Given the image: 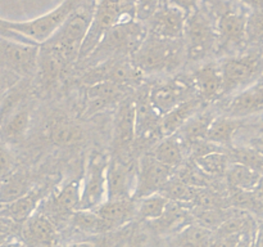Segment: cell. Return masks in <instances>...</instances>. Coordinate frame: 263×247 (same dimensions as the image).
<instances>
[{
  "instance_id": "6da1fadb",
  "label": "cell",
  "mask_w": 263,
  "mask_h": 247,
  "mask_svg": "<svg viewBox=\"0 0 263 247\" xmlns=\"http://www.w3.org/2000/svg\"><path fill=\"white\" fill-rule=\"evenodd\" d=\"M97 0H84L63 25L40 45L39 76L51 82L72 64L79 63L80 51L92 21Z\"/></svg>"
},
{
  "instance_id": "7a4b0ae2",
  "label": "cell",
  "mask_w": 263,
  "mask_h": 247,
  "mask_svg": "<svg viewBox=\"0 0 263 247\" xmlns=\"http://www.w3.org/2000/svg\"><path fill=\"white\" fill-rule=\"evenodd\" d=\"M216 18L217 56H234L248 49L247 23L251 10L234 0H203Z\"/></svg>"
},
{
  "instance_id": "3957f363",
  "label": "cell",
  "mask_w": 263,
  "mask_h": 247,
  "mask_svg": "<svg viewBox=\"0 0 263 247\" xmlns=\"http://www.w3.org/2000/svg\"><path fill=\"white\" fill-rule=\"evenodd\" d=\"M148 35L145 23L131 20L110 28L102 38L92 53L81 63L91 67L117 59L133 58Z\"/></svg>"
},
{
  "instance_id": "277c9868",
  "label": "cell",
  "mask_w": 263,
  "mask_h": 247,
  "mask_svg": "<svg viewBox=\"0 0 263 247\" xmlns=\"http://www.w3.org/2000/svg\"><path fill=\"white\" fill-rule=\"evenodd\" d=\"M131 61L143 74L175 72L186 62L184 40L148 33Z\"/></svg>"
},
{
  "instance_id": "5b68a950",
  "label": "cell",
  "mask_w": 263,
  "mask_h": 247,
  "mask_svg": "<svg viewBox=\"0 0 263 247\" xmlns=\"http://www.w3.org/2000/svg\"><path fill=\"white\" fill-rule=\"evenodd\" d=\"M182 40L187 62H200L217 54L216 18L204 2L187 14Z\"/></svg>"
},
{
  "instance_id": "8992f818",
  "label": "cell",
  "mask_w": 263,
  "mask_h": 247,
  "mask_svg": "<svg viewBox=\"0 0 263 247\" xmlns=\"http://www.w3.org/2000/svg\"><path fill=\"white\" fill-rule=\"evenodd\" d=\"M220 63L223 76V97L235 95L263 77L262 48L249 46L241 53L223 57Z\"/></svg>"
},
{
  "instance_id": "52a82bcc",
  "label": "cell",
  "mask_w": 263,
  "mask_h": 247,
  "mask_svg": "<svg viewBox=\"0 0 263 247\" xmlns=\"http://www.w3.org/2000/svg\"><path fill=\"white\" fill-rule=\"evenodd\" d=\"M131 20H136L134 0H97L91 25L80 51L79 63L92 53L110 28Z\"/></svg>"
},
{
  "instance_id": "ba28073f",
  "label": "cell",
  "mask_w": 263,
  "mask_h": 247,
  "mask_svg": "<svg viewBox=\"0 0 263 247\" xmlns=\"http://www.w3.org/2000/svg\"><path fill=\"white\" fill-rule=\"evenodd\" d=\"M109 160L100 152H92L87 160L85 175L81 180V207L95 210L108 198L107 170Z\"/></svg>"
},
{
  "instance_id": "9c48e42d",
  "label": "cell",
  "mask_w": 263,
  "mask_h": 247,
  "mask_svg": "<svg viewBox=\"0 0 263 247\" xmlns=\"http://www.w3.org/2000/svg\"><path fill=\"white\" fill-rule=\"evenodd\" d=\"M39 53L40 45L0 36V68L15 76H31L37 72Z\"/></svg>"
},
{
  "instance_id": "30bf717a",
  "label": "cell",
  "mask_w": 263,
  "mask_h": 247,
  "mask_svg": "<svg viewBox=\"0 0 263 247\" xmlns=\"http://www.w3.org/2000/svg\"><path fill=\"white\" fill-rule=\"evenodd\" d=\"M149 94L153 104L162 115H166L185 100L198 97L192 76H176L158 82L151 87Z\"/></svg>"
},
{
  "instance_id": "8fae6325",
  "label": "cell",
  "mask_w": 263,
  "mask_h": 247,
  "mask_svg": "<svg viewBox=\"0 0 263 247\" xmlns=\"http://www.w3.org/2000/svg\"><path fill=\"white\" fill-rule=\"evenodd\" d=\"M174 171V169L154 158L153 154H145L141 157L136 167L134 201H139L144 197L161 192L162 188L172 178Z\"/></svg>"
},
{
  "instance_id": "7c38bea8",
  "label": "cell",
  "mask_w": 263,
  "mask_h": 247,
  "mask_svg": "<svg viewBox=\"0 0 263 247\" xmlns=\"http://www.w3.org/2000/svg\"><path fill=\"white\" fill-rule=\"evenodd\" d=\"M112 144L116 156L126 154L136 140L135 102L133 98H126L118 105L113 121Z\"/></svg>"
},
{
  "instance_id": "4fadbf2b",
  "label": "cell",
  "mask_w": 263,
  "mask_h": 247,
  "mask_svg": "<svg viewBox=\"0 0 263 247\" xmlns=\"http://www.w3.org/2000/svg\"><path fill=\"white\" fill-rule=\"evenodd\" d=\"M107 200H134L136 185V169L116 156L109 160L107 170Z\"/></svg>"
},
{
  "instance_id": "5bb4252c",
  "label": "cell",
  "mask_w": 263,
  "mask_h": 247,
  "mask_svg": "<svg viewBox=\"0 0 263 247\" xmlns=\"http://www.w3.org/2000/svg\"><path fill=\"white\" fill-rule=\"evenodd\" d=\"M187 14L184 10L161 4L145 23L148 33L166 39H182Z\"/></svg>"
},
{
  "instance_id": "9a60e30c",
  "label": "cell",
  "mask_w": 263,
  "mask_h": 247,
  "mask_svg": "<svg viewBox=\"0 0 263 247\" xmlns=\"http://www.w3.org/2000/svg\"><path fill=\"white\" fill-rule=\"evenodd\" d=\"M20 237L27 247H54L58 244V226L37 208L21 225Z\"/></svg>"
},
{
  "instance_id": "2e32d148",
  "label": "cell",
  "mask_w": 263,
  "mask_h": 247,
  "mask_svg": "<svg viewBox=\"0 0 263 247\" xmlns=\"http://www.w3.org/2000/svg\"><path fill=\"white\" fill-rule=\"evenodd\" d=\"M149 90L144 87L136 98L135 102V121H136V139L151 140L156 136L162 135V118L163 115L159 112L151 99ZM163 136V135H162Z\"/></svg>"
},
{
  "instance_id": "e0dca14e",
  "label": "cell",
  "mask_w": 263,
  "mask_h": 247,
  "mask_svg": "<svg viewBox=\"0 0 263 247\" xmlns=\"http://www.w3.org/2000/svg\"><path fill=\"white\" fill-rule=\"evenodd\" d=\"M190 76L195 93L204 103L216 102L223 97V76L220 62H205L197 67Z\"/></svg>"
},
{
  "instance_id": "ac0fdd59",
  "label": "cell",
  "mask_w": 263,
  "mask_h": 247,
  "mask_svg": "<svg viewBox=\"0 0 263 247\" xmlns=\"http://www.w3.org/2000/svg\"><path fill=\"white\" fill-rule=\"evenodd\" d=\"M48 190L44 187H33L25 196L7 205H0V216L13 220L22 225L30 216L37 211L41 202L48 197Z\"/></svg>"
},
{
  "instance_id": "d6986e66",
  "label": "cell",
  "mask_w": 263,
  "mask_h": 247,
  "mask_svg": "<svg viewBox=\"0 0 263 247\" xmlns=\"http://www.w3.org/2000/svg\"><path fill=\"white\" fill-rule=\"evenodd\" d=\"M263 111V81L236 93L226 107L228 116L234 118L247 117Z\"/></svg>"
},
{
  "instance_id": "ffe728a7",
  "label": "cell",
  "mask_w": 263,
  "mask_h": 247,
  "mask_svg": "<svg viewBox=\"0 0 263 247\" xmlns=\"http://www.w3.org/2000/svg\"><path fill=\"white\" fill-rule=\"evenodd\" d=\"M203 104L204 102L199 97H193L163 115L161 125L162 135L170 136L176 134L190 118L203 110Z\"/></svg>"
},
{
  "instance_id": "44dd1931",
  "label": "cell",
  "mask_w": 263,
  "mask_h": 247,
  "mask_svg": "<svg viewBox=\"0 0 263 247\" xmlns=\"http://www.w3.org/2000/svg\"><path fill=\"white\" fill-rule=\"evenodd\" d=\"M98 215L104 219L112 229L122 226L136 216V201L134 200H107L95 208Z\"/></svg>"
},
{
  "instance_id": "7402d4cb",
  "label": "cell",
  "mask_w": 263,
  "mask_h": 247,
  "mask_svg": "<svg viewBox=\"0 0 263 247\" xmlns=\"http://www.w3.org/2000/svg\"><path fill=\"white\" fill-rule=\"evenodd\" d=\"M217 117L215 112L211 110H202L198 112L194 117L190 118L181 129L176 133L180 140L182 142L184 146L189 147L194 142L203 140L207 138L208 130L212 125L213 120Z\"/></svg>"
},
{
  "instance_id": "603a6c76",
  "label": "cell",
  "mask_w": 263,
  "mask_h": 247,
  "mask_svg": "<svg viewBox=\"0 0 263 247\" xmlns=\"http://www.w3.org/2000/svg\"><path fill=\"white\" fill-rule=\"evenodd\" d=\"M30 177L22 170H13L0 179V205L13 202L32 189Z\"/></svg>"
},
{
  "instance_id": "cb8c5ba5",
  "label": "cell",
  "mask_w": 263,
  "mask_h": 247,
  "mask_svg": "<svg viewBox=\"0 0 263 247\" xmlns=\"http://www.w3.org/2000/svg\"><path fill=\"white\" fill-rule=\"evenodd\" d=\"M122 90V86L109 81H99L91 84L86 92L87 112L103 110L112 102H116L120 98Z\"/></svg>"
},
{
  "instance_id": "d4e9b609",
  "label": "cell",
  "mask_w": 263,
  "mask_h": 247,
  "mask_svg": "<svg viewBox=\"0 0 263 247\" xmlns=\"http://www.w3.org/2000/svg\"><path fill=\"white\" fill-rule=\"evenodd\" d=\"M152 154L159 162L175 170L181 166L182 162H184L185 146L176 134L163 136V139L153 149Z\"/></svg>"
},
{
  "instance_id": "484cf974",
  "label": "cell",
  "mask_w": 263,
  "mask_h": 247,
  "mask_svg": "<svg viewBox=\"0 0 263 247\" xmlns=\"http://www.w3.org/2000/svg\"><path fill=\"white\" fill-rule=\"evenodd\" d=\"M239 128H240L239 118L230 117V116H217L213 120L205 139L218 147H231Z\"/></svg>"
},
{
  "instance_id": "4316f807",
  "label": "cell",
  "mask_w": 263,
  "mask_h": 247,
  "mask_svg": "<svg viewBox=\"0 0 263 247\" xmlns=\"http://www.w3.org/2000/svg\"><path fill=\"white\" fill-rule=\"evenodd\" d=\"M48 135L55 146L69 147L81 140L82 130L72 121L64 117H58L49 123Z\"/></svg>"
},
{
  "instance_id": "83f0119b",
  "label": "cell",
  "mask_w": 263,
  "mask_h": 247,
  "mask_svg": "<svg viewBox=\"0 0 263 247\" xmlns=\"http://www.w3.org/2000/svg\"><path fill=\"white\" fill-rule=\"evenodd\" d=\"M225 177L226 182L230 185L231 189L252 192L258 187L263 175L256 170L251 169V167L244 166V165L231 164L226 171Z\"/></svg>"
},
{
  "instance_id": "f1b7e54d",
  "label": "cell",
  "mask_w": 263,
  "mask_h": 247,
  "mask_svg": "<svg viewBox=\"0 0 263 247\" xmlns=\"http://www.w3.org/2000/svg\"><path fill=\"white\" fill-rule=\"evenodd\" d=\"M213 236L215 232L193 221L176 233L174 238V247H210Z\"/></svg>"
},
{
  "instance_id": "f546056e",
  "label": "cell",
  "mask_w": 263,
  "mask_h": 247,
  "mask_svg": "<svg viewBox=\"0 0 263 247\" xmlns=\"http://www.w3.org/2000/svg\"><path fill=\"white\" fill-rule=\"evenodd\" d=\"M69 223L74 229L84 233L98 234L112 231V226L98 215L95 210H79L72 214Z\"/></svg>"
},
{
  "instance_id": "4dcf8cb0",
  "label": "cell",
  "mask_w": 263,
  "mask_h": 247,
  "mask_svg": "<svg viewBox=\"0 0 263 247\" xmlns=\"http://www.w3.org/2000/svg\"><path fill=\"white\" fill-rule=\"evenodd\" d=\"M31 115L27 108H18L10 113L2 125V135L8 140H20L27 133L30 128Z\"/></svg>"
},
{
  "instance_id": "1f68e13d",
  "label": "cell",
  "mask_w": 263,
  "mask_h": 247,
  "mask_svg": "<svg viewBox=\"0 0 263 247\" xmlns=\"http://www.w3.org/2000/svg\"><path fill=\"white\" fill-rule=\"evenodd\" d=\"M170 200L161 193L148 196L136 201V218L143 221L157 220L163 215Z\"/></svg>"
},
{
  "instance_id": "d6a6232c",
  "label": "cell",
  "mask_w": 263,
  "mask_h": 247,
  "mask_svg": "<svg viewBox=\"0 0 263 247\" xmlns=\"http://www.w3.org/2000/svg\"><path fill=\"white\" fill-rule=\"evenodd\" d=\"M200 189L202 188L192 187V185L186 184L179 178L177 179H172L171 178L159 193L163 195L166 198H168L170 201L190 205V203L194 202L195 197H197Z\"/></svg>"
},
{
  "instance_id": "836d02e7",
  "label": "cell",
  "mask_w": 263,
  "mask_h": 247,
  "mask_svg": "<svg viewBox=\"0 0 263 247\" xmlns=\"http://www.w3.org/2000/svg\"><path fill=\"white\" fill-rule=\"evenodd\" d=\"M198 167L208 177H221L226 175V171L230 167L231 161L229 157L228 152L225 151H216L210 154L199 157L197 160H193Z\"/></svg>"
},
{
  "instance_id": "e575fe53",
  "label": "cell",
  "mask_w": 263,
  "mask_h": 247,
  "mask_svg": "<svg viewBox=\"0 0 263 247\" xmlns=\"http://www.w3.org/2000/svg\"><path fill=\"white\" fill-rule=\"evenodd\" d=\"M231 164H240L263 175V152L253 147H231L228 152Z\"/></svg>"
},
{
  "instance_id": "d590c367",
  "label": "cell",
  "mask_w": 263,
  "mask_h": 247,
  "mask_svg": "<svg viewBox=\"0 0 263 247\" xmlns=\"http://www.w3.org/2000/svg\"><path fill=\"white\" fill-rule=\"evenodd\" d=\"M248 46L263 48V10H251L247 23Z\"/></svg>"
},
{
  "instance_id": "8d00e7d4",
  "label": "cell",
  "mask_w": 263,
  "mask_h": 247,
  "mask_svg": "<svg viewBox=\"0 0 263 247\" xmlns=\"http://www.w3.org/2000/svg\"><path fill=\"white\" fill-rule=\"evenodd\" d=\"M136 10V20L146 22L158 9L161 0H134Z\"/></svg>"
},
{
  "instance_id": "74e56055",
  "label": "cell",
  "mask_w": 263,
  "mask_h": 247,
  "mask_svg": "<svg viewBox=\"0 0 263 247\" xmlns=\"http://www.w3.org/2000/svg\"><path fill=\"white\" fill-rule=\"evenodd\" d=\"M21 233V224L14 223L13 220L0 216V244L9 239L17 238Z\"/></svg>"
},
{
  "instance_id": "f35d334b",
  "label": "cell",
  "mask_w": 263,
  "mask_h": 247,
  "mask_svg": "<svg viewBox=\"0 0 263 247\" xmlns=\"http://www.w3.org/2000/svg\"><path fill=\"white\" fill-rule=\"evenodd\" d=\"M202 2L203 0H161V4L172 5V7H176L179 9L184 10L186 14H190V13L194 12L202 4Z\"/></svg>"
},
{
  "instance_id": "ab89813d",
  "label": "cell",
  "mask_w": 263,
  "mask_h": 247,
  "mask_svg": "<svg viewBox=\"0 0 263 247\" xmlns=\"http://www.w3.org/2000/svg\"><path fill=\"white\" fill-rule=\"evenodd\" d=\"M14 160L5 147L0 146V179L13 171Z\"/></svg>"
},
{
  "instance_id": "60d3db41",
  "label": "cell",
  "mask_w": 263,
  "mask_h": 247,
  "mask_svg": "<svg viewBox=\"0 0 263 247\" xmlns=\"http://www.w3.org/2000/svg\"><path fill=\"white\" fill-rule=\"evenodd\" d=\"M254 196V208L253 213L258 214L263 218V177L259 182L258 187L253 190Z\"/></svg>"
},
{
  "instance_id": "b9f144b4",
  "label": "cell",
  "mask_w": 263,
  "mask_h": 247,
  "mask_svg": "<svg viewBox=\"0 0 263 247\" xmlns=\"http://www.w3.org/2000/svg\"><path fill=\"white\" fill-rule=\"evenodd\" d=\"M249 10H263V0H234Z\"/></svg>"
},
{
  "instance_id": "7bdbcfd3",
  "label": "cell",
  "mask_w": 263,
  "mask_h": 247,
  "mask_svg": "<svg viewBox=\"0 0 263 247\" xmlns=\"http://www.w3.org/2000/svg\"><path fill=\"white\" fill-rule=\"evenodd\" d=\"M254 247H263V219L257 224L256 237H254Z\"/></svg>"
},
{
  "instance_id": "ee69618b",
  "label": "cell",
  "mask_w": 263,
  "mask_h": 247,
  "mask_svg": "<svg viewBox=\"0 0 263 247\" xmlns=\"http://www.w3.org/2000/svg\"><path fill=\"white\" fill-rule=\"evenodd\" d=\"M0 247H27L25 243H23L21 239L18 238H13L9 239V241L4 242V243L0 244Z\"/></svg>"
},
{
  "instance_id": "f6af8a7d",
  "label": "cell",
  "mask_w": 263,
  "mask_h": 247,
  "mask_svg": "<svg viewBox=\"0 0 263 247\" xmlns=\"http://www.w3.org/2000/svg\"><path fill=\"white\" fill-rule=\"evenodd\" d=\"M54 247H97L91 242H73V243L68 244H57Z\"/></svg>"
},
{
  "instance_id": "bcb514c9",
  "label": "cell",
  "mask_w": 263,
  "mask_h": 247,
  "mask_svg": "<svg viewBox=\"0 0 263 247\" xmlns=\"http://www.w3.org/2000/svg\"><path fill=\"white\" fill-rule=\"evenodd\" d=\"M262 54H263V48H262ZM262 79H263V77H262Z\"/></svg>"
}]
</instances>
